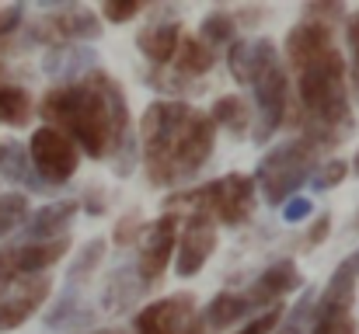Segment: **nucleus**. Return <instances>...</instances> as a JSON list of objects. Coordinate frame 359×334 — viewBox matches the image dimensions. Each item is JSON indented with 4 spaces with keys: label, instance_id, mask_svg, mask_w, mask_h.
Wrapping results in <instances>:
<instances>
[{
    "label": "nucleus",
    "instance_id": "18",
    "mask_svg": "<svg viewBox=\"0 0 359 334\" xmlns=\"http://www.w3.org/2000/svg\"><path fill=\"white\" fill-rule=\"evenodd\" d=\"M251 317H255V310H251L244 289H224V293H217L210 300V307L203 310V324H206L210 334L227 331V328H234L241 321H251Z\"/></svg>",
    "mask_w": 359,
    "mask_h": 334
},
{
    "label": "nucleus",
    "instance_id": "36",
    "mask_svg": "<svg viewBox=\"0 0 359 334\" xmlns=\"http://www.w3.org/2000/svg\"><path fill=\"white\" fill-rule=\"evenodd\" d=\"M311 334H359V324L356 317H335V321H314Z\"/></svg>",
    "mask_w": 359,
    "mask_h": 334
},
{
    "label": "nucleus",
    "instance_id": "28",
    "mask_svg": "<svg viewBox=\"0 0 359 334\" xmlns=\"http://www.w3.org/2000/svg\"><path fill=\"white\" fill-rule=\"evenodd\" d=\"M314 328V296H304L297 307H286L283 324L272 334H311Z\"/></svg>",
    "mask_w": 359,
    "mask_h": 334
},
{
    "label": "nucleus",
    "instance_id": "23",
    "mask_svg": "<svg viewBox=\"0 0 359 334\" xmlns=\"http://www.w3.org/2000/svg\"><path fill=\"white\" fill-rule=\"evenodd\" d=\"M0 174L14 185H25V188H46L28 160V146L14 143V139H4L0 143Z\"/></svg>",
    "mask_w": 359,
    "mask_h": 334
},
{
    "label": "nucleus",
    "instance_id": "33",
    "mask_svg": "<svg viewBox=\"0 0 359 334\" xmlns=\"http://www.w3.org/2000/svg\"><path fill=\"white\" fill-rule=\"evenodd\" d=\"M283 317H286V307L279 303V307H272V310H262V314H255L251 321H244V328L234 334H272L279 324H283Z\"/></svg>",
    "mask_w": 359,
    "mask_h": 334
},
{
    "label": "nucleus",
    "instance_id": "31",
    "mask_svg": "<svg viewBox=\"0 0 359 334\" xmlns=\"http://www.w3.org/2000/svg\"><path fill=\"white\" fill-rule=\"evenodd\" d=\"M346 46H349V91L359 95V11L346 14Z\"/></svg>",
    "mask_w": 359,
    "mask_h": 334
},
{
    "label": "nucleus",
    "instance_id": "12",
    "mask_svg": "<svg viewBox=\"0 0 359 334\" xmlns=\"http://www.w3.org/2000/svg\"><path fill=\"white\" fill-rule=\"evenodd\" d=\"M359 293V247L353 254H346L335 272L328 275L321 296L314 300V321H335V317H349L356 307Z\"/></svg>",
    "mask_w": 359,
    "mask_h": 334
},
{
    "label": "nucleus",
    "instance_id": "41",
    "mask_svg": "<svg viewBox=\"0 0 359 334\" xmlns=\"http://www.w3.org/2000/svg\"><path fill=\"white\" fill-rule=\"evenodd\" d=\"M91 334H122V331H116V328H105V331H91Z\"/></svg>",
    "mask_w": 359,
    "mask_h": 334
},
{
    "label": "nucleus",
    "instance_id": "8",
    "mask_svg": "<svg viewBox=\"0 0 359 334\" xmlns=\"http://www.w3.org/2000/svg\"><path fill=\"white\" fill-rule=\"evenodd\" d=\"M28 160L42 185H67L81 167V150L53 125H39L28 139Z\"/></svg>",
    "mask_w": 359,
    "mask_h": 334
},
{
    "label": "nucleus",
    "instance_id": "32",
    "mask_svg": "<svg viewBox=\"0 0 359 334\" xmlns=\"http://www.w3.org/2000/svg\"><path fill=\"white\" fill-rule=\"evenodd\" d=\"M349 171H353V167H349L346 160H328V164L318 167V174H314L311 181H314L318 192H328V188H339V185L349 178Z\"/></svg>",
    "mask_w": 359,
    "mask_h": 334
},
{
    "label": "nucleus",
    "instance_id": "15",
    "mask_svg": "<svg viewBox=\"0 0 359 334\" xmlns=\"http://www.w3.org/2000/svg\"><path fill=\"white\" fill-rule=\"evenodd\" d=\"M300 286H304V275H300L297 261H293V258H279V261H272V265L244 289V296H248L251 310L262 314V310L279 307V303H283L290 293H297Z\"/></svg>",
    "mask_w": 359,
    "mask_h": 334
},
{
    "label": "nucleus",
    "instance_id": "20",
    "mask_svg": "<svg viewBox=\"0 0 359 334\" xmlns=\"http://www.w3.org/2000/svg\"><path fill=\"white\" fill-rule=\"evenodd\" d=\"M147 293L143 279L136 275V265H119L112 268V275L105 279V293H102V307L109 314H126L133 310V303Z\"/></svg>",
    "mask_w": 359,
    "mask_h": 334
},
{
    "label": "nucleus",
    "instance_id": "11",
    "mask_svg": "<svg viewBox=\"0 0 359 334\" xmlns=\"http://www.w3.org/2000/svg\"><path fill=\"white\" fill-rule=\"evenodd\" d=\"M199 317V303L192 293H171V296H161L154 303H147L136 317H133V328L136 334H185Z\"/></svg>",
    "mask_w": 359,
    "mask_h": 334
},
{
    "label": "nucleus",
    "instance_id": "37",
    "mask_svg": "<svg viewBox=\"0 0 359 334\" xmlns=\"http://www.w3.org/2000/svg\"><path fill=\"white\" fill-rule=\"evenodd\" d=\"M81 209L91 213V216H102V213H105V199H102V192H98V188H88L84 199H81Z\"/></svg>",
    "mask_w": 359,
    "mask_h": 334
},
{
    "label": "nucleus",
    "instance_id": "17",
    "mask_svg": "<svg viewBox=\"0 0 359 334\" xmlns=\"http://www.w3.org/2000/svg\"><path fill=\"white\" fill-rule=\"evenodd\" d=\"M77 213H81V199H56L32 209L21 230L28 240H56V237H67V226Z\"/></svg>",
    "mask_w": 359,
    "mask_h": 334
},
{
    "label": "nucleus",
    "instance_id": "21",
    "mask_svg": "<svg viewBox=\"0 0 359 334\" xmlns=\"http://www.w3.org/2000/svg\"><path fill=\"white\" fill-rule=\"evenodd\" d=\"M95 53L91 49H81V46H56L49 49L46 56V70L53 77H60V84H70V81H81L84 74L95 70Z\"/></svg>",
    "mask_w": 359,
    "mask_h": 334
},
{
    "label": "nucleus",
    "instance_id": "35",
    "mask_svg": "<svg viewBox=\"0 0 359 334\" xmlns=\"http://www.w3.org/2000/svg\"><path fill=\"white\" fill-rule=\"evenodd\" d=\"M328 233H332V213L314 216V223H311V226H307V233H304V247H307V251L321 247V244L328 240Z\"/></svg>",
    "mask_w": 359,
    "mask_h": 334
},
{
    "label": "nucleus",
    "instance_id": "40",
    "mask_svg": "<svg viewBox=\"0 0 359 334\" xmlns=\"http://www.w3.org/2000/svg\"><path fill=\"white\" fill-rule=\"evenodd\" d=\"M349 167H353V171L359 174V150H356V157H353V164H349Z\"/></svg>",
    "mask_w": 359,
    "mask_h": 334
},
{
    "label": "nucleus",
    "instance_id": "30",
    "mask_svg": "<svg viewBox=\"0 0 359 334\" xmlns=\"http://www.w3.org/2000/svg\"><path fill=\"white\" fill-rule=\"evenodd\" d=\"M143 11H147V4H143V0H105L98 18H105L109 25H129V21H133V18H140Z\"/></svg>",
    "mask_w": 359,
    "mask_h": 334
},
{
    "label": "nucleus",
    "instance_id": "22",
    "mask_svg": "<svg viewBox=\"0 0 359 334\" xmlns=\"http://www.w3.org/2000/svg\"><path fill=\"white\" fill-rule=\"evenodd\" d=\"M213 129H227L231 136H248L255 129V109L241 95H220L210 109Z\"/></svg>",
    "mask_w": 359,
    "mask_h": 334
},
{
    "label": "nucleus",
    "instance_id": "16",
    "mask_svg": "<svg viewBox=\"0 0 359 334\" xmlns=\"http://www.w3.org/2000/svg\"><path fill=\"white\" fill-rule=\"evenodd\" d=\"M182 35H185V28L178 18H161L136 32V49L147 56L150 70H161V67H171V60L182 46Z\"/></svg>",
    "mask_w": 359,
    "mask_h": 334
},
{
    "label": "nucleus",
    "instance_id": "19",
    "mask_svg": "<svg viewBox=\"0 0 359 334\" xmlns=\"http://www.w3.org/2000/svg\"><path fill=\"white\" fill-rule=\"evenodd\" d=\"M217 56L220 53H213L199 35H182V46H178V53H175V60H171V70L178 74V77H185L189 84H199L213 67H217Z\"/></svg>",
    "mask_w": 359,
    "mask_h": 334
},
{
    "label": "nucleus",
    "instance_id": "24",
    "mask_svg": "<svg viewBox=\"0 0 359 334\" xmlns=\"http://www.w3.org/2000/svg\"><path fill=\"white\" fill-rule=\"evenodd\" d=\"M35 115V102L28 95V88L0 81V125L7 129H25Z\"/></svg>",
    "mask_w": 359,
    "mask_h": 334
},
{
    "label": "nucleus",
    "instance_id": "26",
    "mask_svg": "<svg viewBox=\"0 0 359 334\" xmlns=\"http://www.w3.org/2000/svg\"><path fill=\"white\" fill-rule=\"evenodd\" d=\"M105 251H109V244H105V237H95V240H88L81 251H77V261L70 265V272H67V286L70 289H81L98 268H102V261H105Z\"/></svg>",
    "mask_w": 359,
    "mask_h": 334
},
{
    "label": "nucleus",
    "instance_id": "27",
    "mask_svg": "<svg viewBox=\"0 0 359 334\" xmlns=\"http://www.w3.org/2000/svg\"><path fill=\"white\" fill-rule=\"evenodd\" d=\"M28 213H32V206H28V195H25V192H7V195H0V237L21 230L25 220H28Z\"/></svg>",
    "mask_w": 359,
    "mask_h": 334
},
{
    "label": "nucleus",
    "instance_id": "25",
    "mask_svg": "<svg viewBox=\"0 0 359 334\" xmlns=\"http://www.w3.org/2000/svg\"><path fill=\"white\" fill-rule=\"evenodd\" d=\"M199 39H203L213 53L231 49V46L241 39V28H238V21H234V14H231V7L210 11V14L199 21Z\"/></svg>",
    "mask_w": 359,
    "mask_h": 334
},
{
    "label": "nucleus",
    "instance_id": "14",
    "mask_svg": "<svg viewBox=\"0 0 359 334\" xmlns=\"http://www.w3.org/2000/svg\"><path fill=\"white\" fill-rule=\"evenodd\" d=\"M53 296V279L49 275H32V279H18L4 296H0V334L18 331L21 324H28L46 300Z\"/></svg>",
    "mask_w": 359,
    "mask_h": 334
},
{
    "label": "nucleus",
    "instance_id": "2",
    "mask_svg": "<svg viewBox=\"0 0 359 334\" xmlns=\"http://www.w3.org/2000/svg\"><path fill=\"white\" fill-rule=\"evenodd\" d=\"M213 146L217 129L210 115L189 102L161 98L150 102L140 115V160L154 188L189 185L210 164Z\"/></svg>",
    "mask_w": 359,
    "mask_h": 334
},
{
    "label": "nucleus",
    "instance_id": "38",
    "mask_svg": "<svg viewBox=\"0 0 359 334\" xmlns=\"http://www.w3.org/2000/svg\"><path fill=\"white\" fill-rule=\"evenodd\" d=\"M307 213H311V202H307V199H293V202L283 209L286 220H300V216H307Z\"/></svg>",
    "mask_w": 359,
    "mask_h": 334
},
{
    "label": "nucleus",
    "instance_id": "13",
    "mask_svg": "<svg viewBox=\"0 0 359 334\" xmlns=\"http://www.w3.org/2000/svg\"><path fill=\"white\" fill-rule=\"evenodd\" d=\"M339 49L335 42V25H325V21H314V18H300L286 39H283V63L286 70H304L307 63H314L318 56Z\"/></svg>",
    "mask_w": 359,
    "mask_h": 334
},
{
    "label": "nucleus",
    "instance_id": "39",
    "mask_svg": "<svg viewBox=\"0 0 359 334\" xmlns=\"http://www.w3.org/2000/svg\"><path fill=\"white\" fill-rule=\"evenodd\" d=\"M7 53H11V46H0V74L7 70Z\"/></svg>",
    "mask_w": 359,
    "mask_h": 334
},
{
    "label": "nucleus",
    "instance_id": "34",
    "mask_svg": "<svg viewBox=\"0 0 359 334\" xmlns=\"http://www.w3.org/2000/svg\"><path fill=\"white\" fill-rule=\"evenodd\" d=\"M25 7L21 4H0V46H11V39L21 32Z\"/></svg>",
    "mask_w": 359,
    "mask_h": 334
},
{
    "label": "nucleus",
    "instance_id": "29",
    "mask_svg": "<svg viewBox=\"0 0 359 334\" xmlns=\"http://www.w3.org/2000/svg\"><path fill=\"white\" fill-rule=\"evenodd\" d=\"M143 230H147L143 213H140V209H129V213L112 226V244H116V247H133V244H140Z\"/></svg>",
    "mask_w": 359,
    "mask_h": 334
},
{
    "label": "nucleus",
    "instance_id": "3",
    "mask_svg": "<svg viewBox=\"0 0 359 334\" xmlns=\"http://www.w3.org/2000/svg\"><path fill=\"white\" fill-rule=\"evenodd\" d=\"M227 70L241 88H251L255 95V129L251 136L258 143H269L272 132H279L290 122L293 109V84L290 70L269 35L238 39L227 49Z\"/></svg>",
    "mask_w": 359,
    "mask_h": 334
},
{
    "label": "nucleus",
    "instance_id": "7",
    "mask_svg": "<svg viewBox=\"0 0 359 334\" xmlns=\"http://www.w3.org/2000/svg\"><path fill=\"white\" fill-rule=\"evenodd\" d=\"M70 254V237L56 240H21L0 247V296L18 282L32 275H46L53 265H60Z\"/></svg>",
    "mask_w": 359,
    "mask_h": 334
},
{
    "label": "nucleus",
    "instance_id": "9",
    "mask_svg": "<svg viewBox=\"0 0 359 334\" xmlns=\"http://www.w3.org/2000/svg\"><path fill=\"white\" fill-rule=\"evenodd\" d=\"M178 230H182V213H161L154 223H147L140 244H136V275L143 279V286H157L168 272V265L175 261V247H178Z\"/></svg>",
    "mask_w": 359,
    "mask_h": 334
},
{
    "label": "nucleus",
    "instance_id": "42",
    "mask_svg": "<svg viewBox=\"0 0 359 334\" xmlns=\"http://www.w3.org/2000/svg\"><path fill=\"white\" fill-rule=\"evenodd\" d=\"M353 230L359 233V209H356V216H353Z\"/></svg>",
    "mask_w": 359,
    "mask_h": 334
},
{
    "label": "nucleus",
    "instance_id": "4",
    "mask_svg": "<svg viewBox=\"0 0 359 334\" xmlns=\"http://www.w3.org/2000/svg\"><path fill=\"white\" fill-rule=\"evenodd\" d=\"M321 157H325L321 146L297 136V139H286L265 150L251 178L269 206H286V199H293V192H300V185H307L318 174Z\"/></svg>",
    "mask_w": 359,
    "mask_h": 334
},
{
    "label": "nucleus",
    "instance_id": "10",
    "mask_svg": "<svg viewBox=\"0 0 359 334\" xmlns=\"http://www.w3.org/2000/svg\"><path fill=\"white\" fill-rule=\"evenodd\" d=\"M217 223L206 213H189L182 216V230H178V247H175V272L178 279H192L206 268V261L217 251Z\"/></svg>",
    "mask_w": 359,
    "mask_h": 334
},
{
    "label": "nucleus",
    "instance_id": "6",
    "mask_svg": "<svg viewBox=\"0 0 359 334\" xmlns=\"http://www.w3.org/2000/svg\"><path fill=\"white\" fill-rule=\"evenodd\" d=\"M32 42H42L49 49L56 46H81V42H95L105 35V25L98 18V11L81 7V4H60L49 7L46 14H39L32 21Z\"/></svg>",
    "mask_w": 359,
    "mask_h": 334
},
{
    "label": "nucleus",
    "instance_id": "1",
    "mask_svg": "<svg viewBox=\"0 0 359 334\" xmlns=\"http://www.w3.org/2000/svg\"><path fill=\"white\" fill-rule=\"evenodd\" d=\"M39 115L46 118V125L70 136L84 157L91 160L109 157L119 178L133 171V157H136L133 115L122 84L109 70L95 67L81 81L53 84L39 102Z\"/></svg>",
    "mask_w": 359,
    "mask_h": 334
},
{
    "label": "nucleus",
    "instance_id": "5",
    "mask_svg": "<svg viewBox=\"0 0 359 334\" xmlns=\"http://www.w3.org/2000/svg\"><path fill=\"white\" fill-rule=\"evenodd\" d=\"M255 202H258V185L251 174H241L231 171L224 178H213L199 188H189V192H175L168 199V209L164 213H206L213 223H224V226H244L255 213Z\"/></svg>",
    "mask_w": 359,
    "mask_h": 334
}]
</instances>
